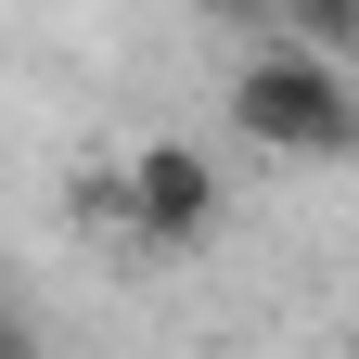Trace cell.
<instances>
[{
    "instance_id": "cell-1",
    "label": "cell",
    "mask_w": 359,
    "mask_h": 359,
    "mask_svg": "<svg viewBox=\"0 0 359 359\" xmlns=\"http://www.w3.org/2000/svg\"><path fill=\"white\" fill-rule=\"evenodd\" d=\"M231 128L257 154H295V167H334L359 154V90L334 52H308V39H269V52L231 77Z\"/></svg>"
},
{
    "instance_id": "cell-2",
    "label": "cell",
    "mask_w": 359,
    "mask_h": 359,
    "mask_svg": "<svg viewBox=\"0 0 359 359\" xmlns=\"http://www.w3.org/2000/svg\"><path fill=\"white\" fill-rule=\"evenodd\" d=\"M103 218H128L142 244H205L218 231V167L193 142H142V154L103 180Z\"/></svg>"
},
{
    "instance_id": "cell-3",
    "label": "cell",
    "mask_w": 359,
    "mask_h": 359,
    "mask_svg": "<svg viewBox=\"0 0 359 359\" xmlns=\"http://www.w3.org/2000/svg\"><path fill=\"white\" fill-rule=\"evenodd\" d=\"M283 39H308V52H359V0H283Z\"/></svg>"
},
{
    "instance_id": "cell-4",
    "label": "cell",
    "mask_w": 359,
    "mask_h": 359,
    "mask_svg": "<svg viewBox=\"0 0 359 359\" xmlns=\"http://www.w3.org/2000/svg\"><path fill=\"white\" fill-rule=\"evenodd\" d=\"M0 359H39V346H26V334H13V321H0Z\"/></svg>"
}]
</instances>
